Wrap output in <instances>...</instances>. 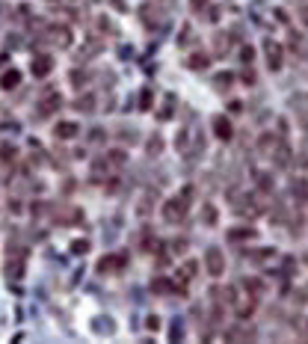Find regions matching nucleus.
<instances>
[{"label": "nucleus", "instance_id": "obj_1", "mask_svg": "<svg viewBox=\"0 0 308 344\" xmlns=\"http://www.w3.org/2000/svg\"><path fill=\"white\" fill-rule=\"evenodd\" d=\"M190 187L181 193V196H172L169 202L163 205V220L166 223H184V217H187V208H190Z\"/></svg>", "mask_w": 308, "mask_h": 344}, {"label": "nucleus", "instance_id": "obj_2", "mask_svg": "<svg viewBox=\"0 0 308 344\" xmlns=\"http://www.w3.org/2000/svg\"><path fill=\"white\" fill-rule=\"evenodd\" d=\"M264 53H267V69L270 71H279L285 66V48H282L279 42L267 39V42H264Z\"/></svg>", "mask_w": 308, "mask_h": 344}, {"label": "nucleus", "instance_id": "obj_3", "mask_svg": "<svg viewBox=\"0 0 308 344\" xmlns=\"http://www.w3.org/2000/svg\"><path fill=\"white\" fill-rule=\"evenodd\" d=\"M205 267H207V273H210V276H223V270H225V255L220 252V246H207V252H205Z\"/></svg>", "mask_w": 308, "mask_h": 344}, {"label": "nucleus", "instance_id": "obj_4", "mask_svg": "<svg viewBox=\"0 0 308 344\" xmlns=\"http://www.w3.org/2000/svg\"><path fill=\"white\" fill-rule=\"evenodd\" d=\"M288 48H291V53H296L299 60H308V42L299 30H291V33H288Z\"/></svg>", "mask_w": 308, "mask_h": 344}, {"label": "nucleus", "instance_id": "obj_5", "mask_svg": "<svg viewBox=\"0 0 308 344\" xmlns=\"http://www.w3.org/2000/svg\"><path fill=\"white\" fill-rule=\"evenodd\" d=\"M270 157H273V163L279 169H288V166H291V146H288V142H279L273 152H270Z\"/></svg>", "mask_w": 308, "mask_h": 344}, {"label": "nucleus", "instance_id": "obj_6", "mask_svg": "<svg viewBox=\"0 0 308 344\" xmlns=\"http://www.w3.org/2000/svg\"><path fill=\"white\" fill-rule=\"evenodd\" d=\"M291 110L302 122L308 119V95H305V92H296V95H291Z\"/></svg>", "mask_w": 308, "mask_h": 344}, {"label": "nucleus", "instance_id": "obj_7", "mask_svg": "<svg viewBox=\"0 0 308 344\" xmlns=\"http://www.w3.org/2000/svg\"><path fill=\"white\" fill-rule=\"evenodd\" d=\"M53 134H56L59 139H71V137L80 134V128H77V122H59V125L53 128Z\"/></svg>", "mask_w": 308, "mask_h": 344}, {"label": "nucleus", "instance_id": "obj_8", "mask_svg": "<svg viewBox=\"0 0 308 344\" xmlns=\"http://www.w3.org/2000/svg\"><path fill=\"white\" fill-rule=\"evenodd\" d=\"M213 134L220 139H231V134H234L231 131V122L225 119V116H213Z\"/></svg>", "mask_w": 308, "mask_h": 344}, {"label": "nucleus", "instance_id": "obj_9", "mask_svg": "<svg viewBox=\"0 0 308 344\" xmlns=\"http://www.w3.org/2000/svg\"><path fill=\"white\" fill-rule=\"evenodd\" d=\"M51 69H53V60H51V56H45V53H42V56H36V60H33V74H36V77H45Z\"/></svg>", "mask_w": 308, "mask_h": 344}, {"label": "nucleus", "instance_id": "obj_10", "mask_svg": "<svg viewBox=\"0 0 308 344\" xmlns=\"http://www.w3.org/2000/svg\"><path fill=\"white\" fill-rule=\"evenodd\" d=\"M255 238H258L255 228H243V225L228 232V241H231V243H237V241H255Z\"/></svg>", "mask_w": 308, "mask_h": 344}, {"label": "nucleus", "instance_id": "obj_11", "mask_svg": "<svg viewBox=\"0 0 308 344\" xmlns=\"http://www.w3.org/2000/svg\"><path fill=\"white\" fill-rule=\"evenodd\" d=\"M231 86H234V74H231V71H223V74L213 77V89H217V92H228Z\"/></svg>", "mask_w": 308, "mask_h": 344}, {"label": "nucleus", "instance_id": "obj_12", "mask_svg": "<svg viewBox=\"0 0 308 344\" xmlns=\"http://www.w3.org/2000/svg\"><path fill=\"white\" fill-rule=\"evenodd\" d=\"M121 264H125L121 255H107V258L98 261V270H101V273H113V267H121Z\"/></svg>", "mask_w": 308, "mask_h": 344}, {"label": "nucleus", "instance_id": "obj_13", "mask_svg": "<svg viewBox=\"0 0 308 344\" xmlns=\"http://www.w3.org/2000/svg\"><path fill=\"white\" fill-rule=\"evenodd\" d=\"M51 39L53 42H56V45H63V48H66V45H69L71 42V33H69V27H51Z\"/></svg>", "mask_w": 308, "mask_h": 344}, {"label": "nucleus", "instance_id": "obj_14", "mask_svg": "<svg viewBox=\"0 0 308 344\" xmlns=\"http://www.w3.org/2000/svg\"><path fill=\"white\" fill-rule=\"evenodd\" d=\"M56 107H59V95L53 92V95H48V98L42 101V107H39V116H48V113H53Z\"/></svg>", "mask_w": 308, "mask_h": 344}, {"label": "nucleus", "instance_id": "obj_15", "mask_svg": "<svg viewBox=\"0 0 308 344\" xmlns=\"http://www.w3.org/2000/svg\"><path fill=\"white\" fill-rule=\"evenodd\" d=\"M293 193L299 202H308V181L305 178H293Z\"/></svg>", "mask_w": 308, "mask_h": 344}, {"label": "nucleus", "instance_id": "obj_16", "mask_svg": "<svg viewBox=\"0 0 308 344\" xmlns=\"http://www.w3.org/2000/svg\"><path fill=\"white\" fill-rule=\"evenodd\" d=\"M196 273H199V264H196V261H187V264L178 270V279H181V282H190Z\"/></svg>", "mask_w": 308, "mask_h": 344}, {"label": "nucleus", "instance_id": "obj_17", "mask_svg": "<svg viewBox=\"0 0 308 344\" xmlns=\"http://www.w3.org/2000/svg\"><path fill=\"white\" fill-rule=\"evenodd\" d=\"M243 288L249 291V297H258V294L264 291V282L261 279H243Z\"/></svg>", "mask_w": 308, "mask_h": 344}, {"label": "nucleus", "instance_id": "obj_18", "mask_svg": "<svg viewBox=\"0 0 308 344\" xmlns=\"http://www.w3.org/2000/svg\"><path fill=\"white\" fill-rule=\"evenodd\" d=\"M207 63H210V60H207V53H193V56L187 60L190 69H207Z\"/></svg>", "mask_w": 308, "mask_h": 344}, {"label": "nucleus", "instance_id": "obj_19", "mask_svg": "<svg viewBox=\"0 0 308 344\" xmlns=\"http://www.w3.org/2000/svg\"><path fill=\"white\" fill-rule=\"evenodd\" d=\"M18 80H21V74H18V71H6V74H3V80H0V86H3V89H15Z\"/></svg>", "mask_w": 308, "mask_h": 344}, {"label": "nucleus", "instance_id": "obj_20", "mask_svg": "<svg viewBox=\"0 0 308 344\" xmlns=\"http://www.w3.org/2000/svg\"><path fill=\"white\" fill-rule=\"evenodd\" d=\"M202 220H205V225H217V208L205 205L202 208Z\"/></svg>", "mask_w": 308, "mask_h": 344}, {"label": "nucleus", "instance_id": "obj_21", "mask_svg": "<svg viewBox=\"0 0 308 344\" xmlns=\"http://www.w3.org/2000/svg\"><path fill=\"white\" fill-rule=\"evenodd\" d=\"M151 288H154L157 294H163V291H175L172 279H154V282H151Z\"/></svg>", "mask_w": 308, "mask_h": 344}, {"label": "nucleus", "instance_id": "obj_22", "mask_svg": "<svg viewBox=\"0 0 308 344\" xmlns=\"http://www.w3.org/2000/svg\"><path fill=\"white\" fill-rule=\"evenodd\" d=\"M252 60H255V51H252L249 45H243V48H240V63H243V66H249Z\"/></svg>", "mask_w": 308, "mask_h": 344}, {"label": "nucleus", "instance_id": "obj_23", "mask_svg": "<svg viewBox=\"0 0 308 344\" xmlns=\"http://www.w3.org/2000/svg\"><path fill=\"white\" fill-rule=\"evenodd\" d=\"M148 149H151L148 155H160V149H163V139H160V137H157V134H154V137L148 139Z\"/></svg>", "mask_w": 308, "mask_h": 344}, {"label": "nucleus", "instance_id": "obj_24", "mask_svg": "<svg viewBox=\"0 0 308 344\" xmlns=\"http://www.w3.org/2000/svg\"><path fill=\"white\" fill-rule=\"evenodd\" d=\"M83 83H86V74L83 71H74V74H71V86H74V89H83Z\"/></svg>", "mask_w": 308, "mask_h": 344}, {"label": "nucleus", "instance_id": "obj_25", "mask_svg": "<svg viewBox=\"0 0 308 344\" xmlns=\"http://www.w3.org/2000/svg\"><path fill=\"white\" fill-rule=\"evenodd\" d=\"M213 48H217L220 56H223V53L228 51V39H225V36H217V39H213Z\"/></svg>", "mask_w": 308, "mask_h": 344}, {"label": "nucleus", "instance_id": "obj_26", "mask_svg": "<svg viewBox=\"0 0 308 344\" xmlns=\"http://www.w3.org/2000/svg\"><path fill=\"white\" fill-rule=\"evenodd\" d=\"M74 107H77V110H83V113H89V110L95 107V104H92V95H86V98H80V101L74 104Z\"/></svg>", "mask_w": 308, "mask_h": 344}, {"label": "nucleus", "instance_id": "obj_27", "mask_svg": "<svg viewBox=\"0 0 308 344\" xmlns=\"http://www.w3.org/2000/svg\"><path fill=\"white\" fill-rule=\"evenodd\" d=\"M240 80H243L246 86H252V83H255V74H252V71L246 69V71H240Z\"/></svg>", "mask_w": 308, "mask_h": 344}, {"label": "nucleus", "instance_id": "obj_28", "mask_svg": "<svg viewBox=\"0 0 308 344\" xmlns=\"http://www.w3.org/2000/svg\"><path fill=\"white\" fill-rule=\"evenodd\" d=\"M151 89H145V92H142V104H139V107H142V110H148V107H151Z\"/></svg>", "mask_w": 308, "mask_h": 344}, {"label": "nucleus", "instance_id": "obj_29", "mask_svg": "<svg viewBox=\"0 0 308 344\" xmlns=\"http://www.w3.org/2000/svg\"><path fill=\"white\" fill-rule=\"evenodd\" d=\"M190 6H193V12H202L207 9V0H190Z\"/></svg>", "mask_w": 308, "mask_h": 344}, {"label": "nucleus", "instance_id": "obj_30", "mask_svg": "<svg viewBox=\"0 0 308 344\" xmlns=\"http://www.w3.org/2000/svg\"><path fill=\"white\" fill-rule=\"evenodd\" d=\"M89 249V243L86 241H74V252H86Z\"/></svg>", "mask_w": 308, "mask_h": 344}, {"label": "nucleus", "instance_id": "obj_31", "mask_svg": "<svg viewBox=\"0 0 308 344\" xmlns=\"http://www.w3.org/2000/svg\"><path fill=\"white\" fill-rule=\"evenodd\" d=\"M302 21H305V24H308V6H305V9H302Z\"/></svg>", "mask_w": 308, "mask_h": 344}]
</instances>
